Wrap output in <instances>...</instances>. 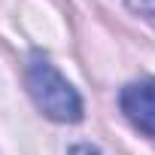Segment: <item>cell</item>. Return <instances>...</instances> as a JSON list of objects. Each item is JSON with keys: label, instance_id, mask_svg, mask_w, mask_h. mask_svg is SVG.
Returning a JSON list of instances; mask_svg holds the SVG:
<instances>
[{"label": "cell", "instance_id": "cell-1", "mask_svg": "<svg viewBox=\"0 0 155 155\" xmlns=\"http://www.w3.org/2000/svg\"><path fill=\"white\" fill-rule=\"evenodd\" d=\"M25 82L28 91L37 104V110L52 119V122H79L82 119V97L64 76L61 70L43 55V52H31L28 64H25Z\"/></svg>", "mask_w": 155, "mask_h": 155}, {"label": "cell", "instance_id": "cell-2", "mask_svg": "<svg viewBox=\"0 0 155 155\" xmlns=\"http://www.w3.org/2000/svg\"><path fill=\"white\" fill-rule=\"evenodd\" d=\"M119 107L137 131H143L146 137H155V76L128 82L119 94Z\"/></svg>", "mask_w": 155, "mask_h": 155}, {"label": "cell", "instance_id": "cell-3", "mask_svg": "<svg viewBox=\"0 0 155 155\" xmlns=\"http://www.w3.org/2000/svg\"><path fill=\"white\" fill-rule=\"evenodd\" d=\"M128 3V9L131 12H137V15H143V18H152L155 21V0H125Z\"/></svg>", "mask_w": 155, "mask_h": 155}, {"label": "cell", "instance_id": "cell-4", "mask_svg": "<svg viewBox=\"0 0 155 155\" xmlns=\"http://www.w3.org/2000/svg\"><path fill=\"white\" fill-rule=\"evenodd\" d=\"M70 155H104L97 146H91V143H76L73 149H70Z\"/></svg>", "mask_w": 155, "mask_h": 155}]
</instances>
